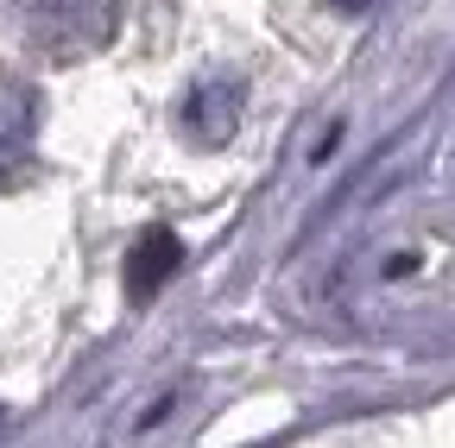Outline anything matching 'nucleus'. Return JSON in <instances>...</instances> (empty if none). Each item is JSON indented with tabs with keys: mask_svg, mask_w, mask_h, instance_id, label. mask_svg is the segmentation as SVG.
<instances>
[{
	"mask_svg": "<svg viewBox=\"0 0 455 448\" xmlns=\"http://www.w3.org/2000/svg\"><path fill=\"white\" fill-rule=\"evenodd\" d=\"M20 32L38 58L83 64L114 44L121 32V0H20Z\"/></svg>",
	"mask_w": 455,
	"mask_h": 448,
	"instance_id": "f257e3e1",
	"label": "nucleus"
},
{
	"mask_svg": "<svg viewBox=\"0 0 455 448\" xmlns=\"http://www.w3.org/2000/svg\"><path fill=\"white\" fill-rule=\"evenodd\" d=\"M241 107H247V83L235 70H209L178 101V133L190 145H209L215 152V145H228V139L241 133Z\"/></svg>",
	"mask_w": 455,
	"mask_h": 448,
	"instance_id": "f03ea898",
	"label": "nucleus"
},
{
	"mask_svg": "<svg viewBox=\"0 0 455 448\" xmlns=\"http://www.w3.org/2000/svg\"><path fill=\"white\" fill-rule=\"evenodd\" d=\"M38 89L32 83H13L0 76V177L20 171V164L32 158V139H38Z\"/></svg>",
	"mask_w": 455,
	"mask_h": 448,
	"instance_id": "7ed1b4c3",
	"label": "nucleus"
},
{
	"mask_svg": "<svg viewBox=\"0 0 455 448\" xmlns=\"http://www.w3.org/2000/svg\"><path fill=\"white\" fill-rule=\"evenodd\" d=\"M178 265H184V247H178V234H171V228L140 234V240H133V259H127V291H133V297H152Z\"/></svg>",
	"mask_w": 455,
	"mask_h": 448,
	"instance_id": "20e7f679",
	"label": "nucleus"
},
{
	"mask_svg": "<svg viewBox=\"0 0 455 448\" xmlns=\"http://www.w3.org/2000/svg\"><path fill=\"white\" fill-rule=\"evenodd\" d=\"M335 13H367V7H379V0H329Z\"/></svg>",
	"mask_w": 455,
	"mask_h": 448,
	"instance_id": "39448f33",
	"label": "nucleus"
}]
</instances>
